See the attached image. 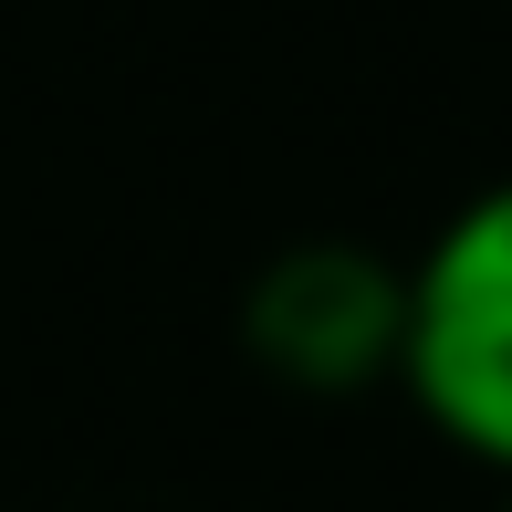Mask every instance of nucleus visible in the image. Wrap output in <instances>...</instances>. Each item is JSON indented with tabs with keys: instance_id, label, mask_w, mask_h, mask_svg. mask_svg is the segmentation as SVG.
<instances>
[{
	"instance_id": "nucleus-3",
	"label": "nucleus",
	"mask_w": 512,
	"mask_h": 512,
	"mask_svg": "<svg viewBox=\"0 0 512 512\" xmlns=\"http://www.w3.org/2000/svg\"><path fill=\"white\" fill-rule=\"evenodd\" d=\"M502 512H512V502H502Z\"/></svg>"
},
{
	"instance_id": "nucleus-2",
	"label": "nucleus",
	"mask_w": 512,
	"mask_h": 512,
	"mask_svg": "<svg viewBox=\"0 0 512 512\" xmlns=\"http://www.w3.org/2000/svg\"><path fill=\"white\" fill-rule=\"evenodd\" d=\"M241 335L272 377L293 387H366L398 366V272L377 251H345V241H304L251 283Z\"/></svg>"
},
{
	"instance_id": "nucleus-1",
	"label": "nucleus",
	"mask_w": 512,
	"mask_h": 512,
	"mask_svg": "<svg viewBox=\"0 0 512 512\" xmlns=\"http://www.w3.org/2000/svg\"><path fill=\"white\" fill-rule=\"evenodd\" d=\"M408 408L450 450L512 481V178L471 189L439 241L398 272V366Z\"/></svg>"
}]
</instances>
